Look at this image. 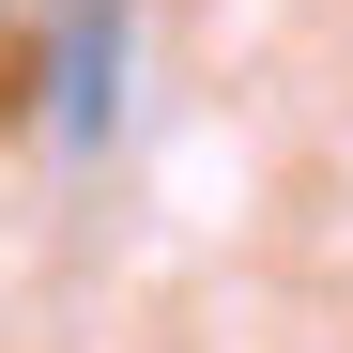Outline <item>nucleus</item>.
Masks as SVG:
<instances>
[]
</instances>
